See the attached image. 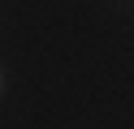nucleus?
<instances>
[{
	"instance_id": "1",
	"label": "nucleus",
	"mask_w": 134,
	"mask_h": 129,
	"mask_svg": "<svg viewBox=\"0 0 134 129\" xmlns=\"http://www.w3.org/2000/svg\"><path fill=\"white\" fill-rule=\"evenodd\" d=\"M0 82H4V77H0Z\"/></svg>"
}]
</instances>
